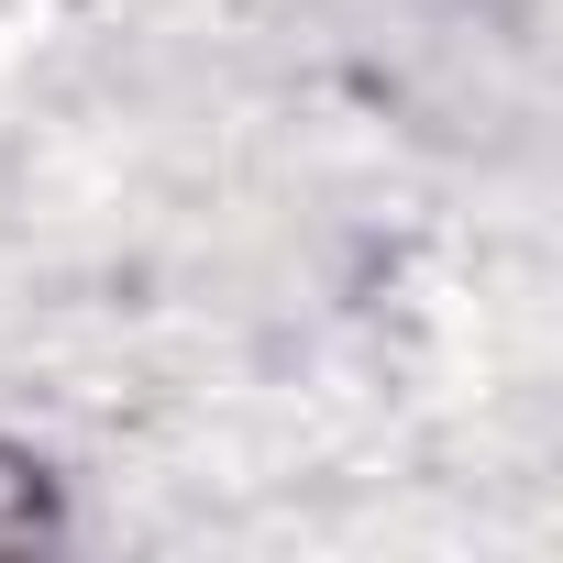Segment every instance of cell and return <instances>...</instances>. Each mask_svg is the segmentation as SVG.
<instances>
[{
    "label": "cell",
    "instance_id": "1",
    "mask_svg": "<svg viewBox=\"0 0 563 563\" xmlns=\"http://www.w3.org/2000/svg\"><path fill=\"white\" fill-rule=\"evenodd\" d=\"M56 530V486H45V464L0 431V552H23V541H45Z\"/></svg>",
    "mask_w": 563,
    "mask_h": 563
}]
</instances>
